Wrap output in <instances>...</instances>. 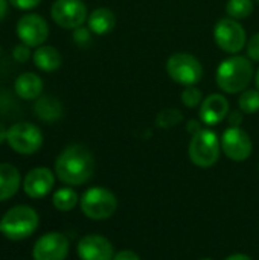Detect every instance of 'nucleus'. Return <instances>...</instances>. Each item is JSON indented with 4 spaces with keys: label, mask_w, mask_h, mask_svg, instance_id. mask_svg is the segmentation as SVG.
<instances>
[{
    "label": "nucleus",
    "mask_w": 259,
    "mask_h": 260,
    "mask_svg": "<svg viewBox=\"0 0 259 260\" xmlns=\"http://www.w3.org/2000/svg\"><path fill=\"white\" fill-rule=\"evenodd\" d=\"M55 172L60 181L69 186H81L92 178L95 158L84 145H70L58 155Z\"/></svg>",
    "instance_id": "nucleus-1"
},
{
    "label": "nucleus",
    "mask_w": 259,
    "mask_h": 260,
    "mask_svg": "<svg viewBox=\"0 0 259 260\" xmlns=\"http://www.w3.org/2000/svg\"><path fill=\"white\" fill-rule=\"evenodd\" d=\"M252 59L234 55L224 59L217 69V85L229 94L241 93L247 88L253 78Z\"/></svg>",
    "instance_id": "nucleus-2"
},
{
    "label": "nucleus",
    "mask_w": 259,
    "mask_h": 260,
    "mask_svg": "<svg viewBox=\"0 0 259 260\" xmlns=\"http://www.w3.org/2000/svg\"><path fill=\"white\" fill-rule=\"evenodd\" d=\"M221 152V140L215 131L209 128H202L192 134L189 143V158L198 168L214 166Z\"/></svg>",
    "instance_id": "nucleus-3"
},
{
    "label": "nucleus",
    "mask_w": 259,
    "mask_h": 260,
    "mask_svg": "<svg viewBox=\"0 0 259 260\" xmlns=\"http://www.w3.org/2000/svg\"><path fill=\"white\" fill-rule=\"evenodd\" d=\"M2 233L11 241H21L29 238L38 227V215L27 206L12 207L0 221Z\"/></svg>",
    "instance_id": "nucleus-4"
},
{
    "label": "nucleus",
    "mask_w": 259,
    "mask_h": 260,
    "mask_svg": "<svg viewBox=\"0 0 259 260\" xmlns=\"http://www.w3.org/2000/svg\"><path fill=\"white\" fill-rule=\"evenodd\" d=\"M118 209V198L105 187H92L84 192L81 198L82 213L93 221H104L114 215Z\"/></svg>",
    "instance_id": "nucleus-5"
},
{
    "label": "nucleus",
    "mask_w": 259,
    "mask_h": 260,
    "mask_svg": "<svg viewBox=\"0 0 259 260\" xmlns=\"http://www.w3.org/2000/svg\"><path fill=\"white\" fill-rule=\"evenodd\" d=\"M168 76L185 87L195 85L203 78V66L202 62L191 53H174L166 61Z\"/></svg>",
    "instance_id": "nucleus-6"
},
{
    "label": "nucleus",
    "mask_w": 259,
    "mask_h": 260,
    "mask_svg": "<svg viewBox=\"0 0 259 260\" xmlns=\"http://www.w3.org/2000/svg\"><path fill=\"white\" fill-rule=\"evenodd\" d=\"M246 37V29L243 27V24H240L238 20H234L231 17L218 20L214 29V38L218 47L232 55L244 49L247 41Z\"/></svg>",
    "instance_id": "nucleus-7"
},
{
    "label": "nucleus",
    "mask_w": 259,
    "mask_h": 260,
    "mask_svg": "<svg viewBox=\"0 0 259 260\" xmlns=\"http://www.w3.org/2000/svg\"><path fill=\"white\" fill-rule=\"evenodd\" d=\"M6 140L15 152L29 155L41 148L43 134L35 125L27 122H18L8 129Z\"/></svg>",
    "instance_id": "nucleus-8"
},
{
    "label": "nucleus",
    "mask_w": 259,
    "mask_h": 260,
    "mask_svg": "<svg viewBox=\"0 0 259 260\" xmlns=\"http://www.w3.org/2000/svg\"><path fill=\"white\" fill-rule=\"evenodd\" d=\"M53 21L64 29L81 27L87 15V6L82 0H55L50 9Z\"/></svg>",
    "instance_id": "nucleus-9"
},
{
    "label": "nucleus",
    "mask_w": 259,
    "mask_h": 260,
    "mask_svg": "<svg viewBox=\"0 0 259 260\" xmlns=\"http://www.w3.org/2000/svg\"><path fill=\"white\" fill-rule=\"evenodd\" d=\"M253 149L249 134L240 126H229L221 136V151L234 161H244Z\"/></svg>",
    "instance_id": "nucleus-10"
},
{
    "label": "nucleus",
    "mask_w": 259,
    "mask_h": 260,
    "mask_svg": "<svg viewBox=\"0 0 259 260\" xmlns=\"http://www.w3.org/2000/svg\"><path fill=\"white\" fill-rule=\"evenodd\" d=\"M17 35L23 44L29 47H40L49 35L46 20L38 14H24L17 21Z\"/></svg>",
    "instance_id": "nucleus-11"
},
{
    "label": "nucleus",
    "mask_w": 259,
    "mask_h": 260,
    "mask_svg": "<svg viewBox=\"0 0 259 260\" xmlns=\"http://www.w3.org/2000/svg\"><path fill=\"white\" fill-rule=\"evenodd\" d=\"M69 254V241L63 233H47L41 236L35 245L34 260H66Z\"/></svg>",
    "instance_id": "nucleus-12"
},
{
    "label": "nucleus",
    "mask_w": 259,
    "mask_h": 260,
    "mask_svg": "<svg viewBox=\"0 0 259 260\" xmlns=\"http://www.w3.org/2000/svg\"><path fill=\"white\" fill-rule=\"evenodd\" d=\"M78 256L81 260H113L114 250L107 238L89 235L78 242Z\"/></svg>",
    "instance_id": "nucleus-13"
},
{
    "label": "nucleus",
    "mask_w": 259,
    "mask_h": 260,
    "mask_svg": "<svg viewBox=\"0 0 259 260\" xmlns=\"http://www.w3.org/2000/svg\"><path fill=\"white\" fill-rule=\"evenodd\" d=\"M229 111V101L223 94L214 93L203 99L200 105V120L208 126H214L223 122L227 117Z\"/></svg>",
    "instance_id": "nucleus-14"
},
{
    "label": "nucleus",
    "mask_w": 259,
    "mask_h": 260,
    "mask_svg": "<svg viewBox=\"0 0 259 260\" xmlns=\"http://www.w3.org/2000/svg\"><path fill=\"white\" fill-rule=\"evenodd\" d=\"M55 183V177L47 168H35L27 172L23 181V189L31 198H43L46 197Z\"/></svg>",
    "instance_id": "nucleus-15"
},
{
    "label": "nucleus",
    "mask_w": 259,
    "mask_h": 260,
    "mask_svg": "<svg viewBox=\"0 0 259 260\" xmlns=\"http://www.w3.org/2000/svg\"><path fill=\"white\" fill-rule=\"evenodd\" d=\"M43 91V81L38 75L26 72L15 79V93L24 101L38 99Z\"/></svg>",
    "instance_id": "nucleus-16"
},
{
    "label": "nucleus",
    "mask_w": 259,
    "mask_h": 260,
    "mask_svg": "<svg viewBox=\"0 0 259 260\" xmlns=\"http://www.w3.org/2000/svg\"><path fill=\"white\" fill-rule=\"evenodd\" d=\"M34 111L38 119H41L46 123H53L61 119L63 116V107L61 102L53 96H40L34 105Z\"/></svg>",
    "instance_id": "nucleus-17"
},
{
    "label": "nucleus",
    "mask_w": 259,
    "mask_h": 260,
    "mask_svg": "<svg viewBox=\"0 0 259 260\" xmlns=\"http://www.w3.org/2000/svg\"><path fill=\"white\" fill-rule=\"evenodd\" d=\"M20 187V172L9 163H0V201L17 193Z\"/></svg>",
    "instance_id": "nucleus-18"
},
{
    "label": "nucleus",
    "mask_w": 259,
    "mask_h": 260,
    "mask_svg": "<svg viewBox=\"0 0 259 260\" xmlns=\"http://www.w3.org/2000/svg\"><path fill=\"white\" fill-rule=\"evenodd\" d=\"M87 24H89V29L93 34L105 35V34H108L114 27L116 17H114L113 11L108 9V8H96L95 11H92L89 14Z\"/></svg>",
    "instance_id": "nucleus-19"
},
{
    "label": "nucleus",
    "mask_w": 259,
    "mask_h": 260,
    "mask_svg": "<svg viewBox=\"0 0 259 260\" xmlns=\"http://www.w3.org/2000/svg\"><path fill=\"white\" fill-rule=\"evenodd\" d=\"M32 58H34L35 66L43 72H55L61 66V61H63L60 52L52 46H40L34 52Z\"/></svg>",
    "instance_id": "nucleus-20"
},
{
    "label": "nucleus",
    "mask_w": 259,
    "mask_h": 260,
    "mask_svg": "<svg viewBox=\"0 0 259 260\" xmlns=\"http://www.w3.org/2000/svg\"><path fill=\"white\" fill-rule=\"evenodd\" d=\"M52 203H53L56 210L69 212V210H72L78 204V195H76V192L73 189L63 187V189H60V190H56L53 193Z\"/></svg>",
    "instance_id": "nucleus-21"
},
{
    "label": "nucleus",
    "mask_w": 259,
    "mask_h": 260,
    "mask_svg": "<svg viewBox=\"0 0 259 260\" xmlns=\"http://www.w3.org/2000/svg\"><path fill=\"white\" fill-rule=\"evenodd\" d=\"M253 0H227L226 3V12L234 20L247 18L253 12Z\"/></svg>",
    "instance_id": "nucleus-22"
},
{
    "label": "nucleus",
    "mask_w": 259,
    "mask_h": 260,
    "mask_svg": "<svg viewBox=\"0 0 259 260\" xmlns=\"http://www.w3.org/2000/svg\"><path fill=\"white\" fill-rule=\"evenodd\" d=\"M183 120V114L177 108H165L156 116V125L163 129H169Z\"/></svg>",
    "instance_id": "nucleus-23"
},
{
    "label": "nucleus",
    "mask_w": 259,
    "mask_h": 260,
    "mask_svg": "<svg viewBox=\"0 0 259 260\" xmlns=\"http://www.w3.org/2000/svg\"><path fill=\"white\" fill-rule=\"evenodd\" d=\"M238 107L244 114H255L259 111V90H244L238 99Z\"/></svg>",
    "instance_id": "nucleus-24"
},
{
    "label": "nucleus",
    "mask_w": 259,
    "mask_h": 260,
    "mask_svg": "<svg viewBox=\"0 0 259 260\" xmlns=\"http://www.w3.org/2000/svg\"><path fill=\"white\" fill-rule=\"evenodd\" d=\"M203 102V93L200 88H197L195 85H189L185 87V90L182 91V104L188 108H195L198 105H202Z\"/></svg>",
    "instance_id": "nucleus-25"
},
{
    "label": "nucleus",
    "mask_w": 259,
    "mask_h": 260,
    "mask_svg": "<svg viewBox=\"0 0 259 260\" xmlns=\"http://www.w3.org/2000/svg\"><path fill=\"white\" fill-rule=\"evenodd\" d=\"M247 58L259 62V32L247 41Z\"/></svg>",
    "instance_id": "nucleus-26"
},
{
    "label": "nucleus",
    "mask_w": 259,
    "mask_h": 260,
    "mask_svg": "<svg viewBox=\"0 0 259 260\" xmlns=\"http://www.w3.org/2000/svg\"><path fill=\"white\" fill-rule=\"evenodd\" d=\"M12 56H14L15 61H20V62L27 61L29 56H31L29 46H26V44H18V46H15L14 50H12Z\"/></svg>",
    "instance_id": "nucleus-27"
},
{
    "label": "nucleus",
    "mask_w": 259,
    "mask_h": 260,
    "mask_svg": "<svg viewBox=\"0 0 259 260\" xmlns=\"http://www.w3.org/2000/svg\"><path fill=\"white\" fill-rule=\"evenodd\" d=\"M73 40L76 44L79 46H85L89 41H90V29H85V27H76L75 29V34H73Z\"/></svg>",
    "instance_id": "nucleus-28"
},
{
    "label": "nucleus",
    "mask_w": 259,
    "mask_h": 260,
    "mask_svg": "<svg viewBox=\"0 0 259 260\" xmlns=\"http://www.w3.org/2000/svg\"><path fill=\"white\" fill-rule=\"evenodd\" d=\"M41 0H9V3L17 8V9H21V11H29L35 6L40 5Z\"/></svg>",
    "instance_id": "nucleus-29"
},
{
    "label": "nucleus",
    "mask_w": 259,
    "mask_h": 260,
    "mask_svg": "<svg viewBox=\"0 0 259 260\" xmlns=\"http://www.w3.org/2000/svg\"><path fill=\"white\" fill-rule=\"evenodd\" d=\"M113 260H140V257L131 250H124V251L116 253Z\"/></svg>",
    "instance_id": "nucleus-30"
},
{
    "label": "nucleus",
    "mask_w": 259,
    "mask_h": 260,
    "mask_svg": "<svg viewBox=\"0 0 259 260\" xmlns=\"http://www.w3.org/2000/svg\"><path fill=\"white\" fill-rule=\"evenodd\" d=\"M243 111L240 110V111H229V123H231V126H240L241 125V122H243Z\"/></svg>",
    "instance_id": "nucleus-31"
},
{
    "label": "nucleus",
    "mask_w": 259,
    "mask_h": 260,
    "mask_svg": "<svg viewBox=\"0 0 259 260\" xmlns=\"http://www.w3.org/2000/svg\"><path fill=\"white\" fill-rule=\"evenodd\" d=\"M202 128H200V125H198V122L197 120H189V123H188V131L191 133V134H195L197 131H200Z\"/></svg>",
    "instance_id": "nucleus-32"
},
{
    "label": "nucleus",
    "mask_w": 259,
    "mask_h": 260,
    "mask_svg": "<svg viewBox=\"0 0 259 260\" xmlns=\"http://www.w3.org/2000/svg\"><path fill=\"white\" fill-rule=\"evenodd\" d=\"M6 12H8V2L6 0H0V20L5 18Z\"/></svg>",
    "instance_id": "nucleus-33"
},
{
    "label": "nucleus",
    "mask_w": 259,
    "mask_h": 260,
    "mask_svg": "<svg viewBox=\"0 0 259 260\" xmlns=\"http://www.w3.org/2000/svg\"><path fill=\"white\" fill-rule=\"evenodd\" d=\"M226 260H252V257H249L246 254H234V256H229Z\"/></svg>",
    "instance_id": "nucleus-34"
},
{
    "label": "nucleus",
    "mask_w": 259,
    "mask_h": 260,
    "mask_svg": "<svg viewBox=\"0 0 259 260\" xmlns=\"http://www.w3.org/2000/svg\"><path fill=\"white\" fill-rule=\"evenodd\" d=\"M6 137H8V131L5 129V126L0 123V145L6 140Z\"/></svg>",
    "instance_id": "nucleus-35"
},
{
    "label": "nucleus",
    "mask_w": 259,
    "mask_h": 260,
    "mask_svg": "<svg viewBox=\"0 0 259 260\" xmlns=\"http://www.w3.org/2000/svg\"><path fill=\"white\" fill-rule=\"evenodd\" d=\"M255 84H256V90H259V70L256 73V78H255Z\"/></svg>",
    "instance_id": "nucleus-36"
},
{
    "label": "nucleus",
    "mask_w": 259,
    "mask_h": 260,
    "mask_svg": "<svg viewBox=\"0 0 259 260\" xmlns=\"http://www.w3.org/2000/svg\"><path fill=\"white\" fill-rule=\"evenodd\" d=\"M0 232H2V222H0Z\"/></svg>",
    "instance_id": "nucleus-37"
},
{
    "label": "nucleus",
    "mask_w": 259,
    "mask_h": 260,
    "mask_svg": "<svg viewBox=\"0 0 259 260\" xmlns=\"http://www.w3.org/2000/svg\"><path fill=\"white\" fill-rule=\"evenodd\" d=\"M200 260H212V259H200Z\"/></svg>",
    "instance_id": "nucleus-38"
},
{
    "label": "nucleus",
    "mask_w": 259,
    "mask_h": 260,
    "mask_svg": "<svg viewBox=\"0 0 259 260\" xmlns=\"http://www.w3.org/2000/svg\"><path fill=\"white\" fill-rule=\"evenodd\" d=\"M258 2H259V0H258Z\"/></svg>",
    "instance_id": "nucleus-39"
}]
</instances>
